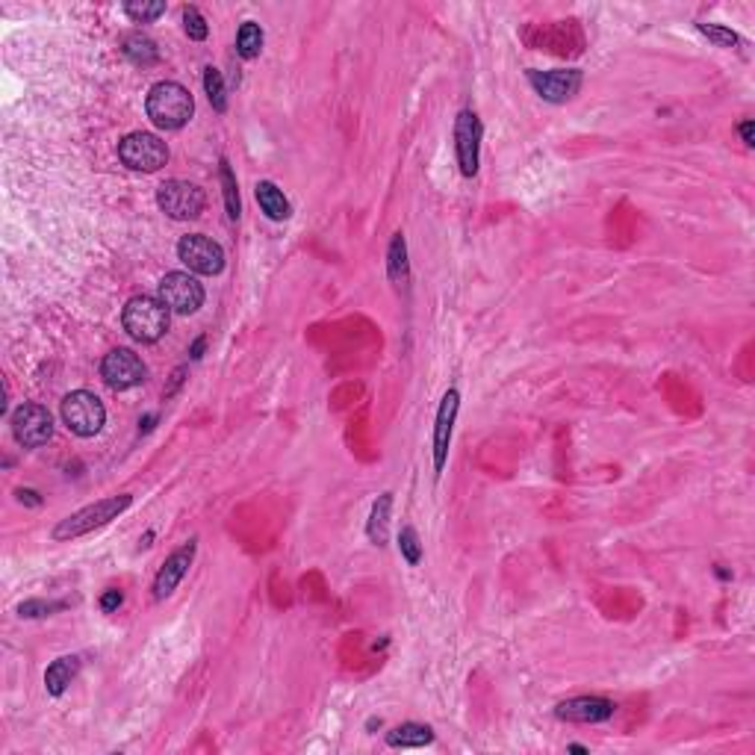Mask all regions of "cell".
<instances>
[{
  "mask_svg": "<svg viewBox=\"0 0 755 755\" xmlns=\"http://www.w3.org/2000/svg\"><path fill=\"white\" fill-rule=\"evenodd\" d=\"M145 112L160 130H180L195 116V100L186 86L175 80H160L148 89L145 98Z\"/></svg>",
  "mask_w": 755,
  "mask_h": 755,
  "instance_id": "1",
  "label": "cell"
},
{
  "mask_svg": "<svg viewBox=\"0 0 755 755\" xmlns=\"http://www.w3.org/2000/svg\"><path fill=\"white\" fill-rule=\"evenodd\" d=\"M130 505H133L130 493H118V495H107V499H98V502L86 505V508L74 511L71 516H65V520L56 523L51 537L60 540V543H65V540H77V537H83L89 532H95V528H104L107 523L118 520Z\"/></svg>",
  "mask_w": 755,
  "mask_h": 755,
  "instance_id": "2",
  "label": "cell"
},
{
  "mask_svg": "<svg viewBox=\"0 0 755 755\" xmlns=\"http://www.w3.org/2000/svg\"><path fill=\"white\" fill-rule=\"evenodd\" d=\"M121 325L137 343L151 345L165 336L172 325V310L154 296H133L121 310Z\"/></svg>",
  "mask_w": 755,
  "mask_h": 755,
  "instance_id": "3",
  "label": "cell"
},
{
  "mask_svg": "<svg viewBox=\"0 0 755 755\" xmlns=\"http://www.w3.org/2000/svg\"><path fill=\"white\" fill-rule=\"evenodd\" d=\"M118 160L130 168V172H142V175H154L168 163V145L154 137V133H127L118 142Z\"/></svg>",
  "mask_w": 755,
  "mask_h": 755,
  "instance_id": "4",
  "label": "cell"
},
{
  "mask_svg": "<svg viewBox=\"0 0 755 755\" xmlns=\"http://www.w3.org/2000/svg\"><path fill=\"white\" fill-rule=\"evenodd\" d=\"M156 204L165 212L168 219L175 222H189V219H198L201 212L207 207V195L204 189L198 184H189V180H165L156 189Z\"/></svg>",
  "mask_w": 755,
  "mask_h": 755,
  "instance_id": "5",
  "label": "cell"
},
{
  "mask_svg": "<svg viewBox=\"0 0 755 755\" xmlns=\"http://www.w3.org/2000/svg\"><path fill=\"white\" fill-rule=\"evenodd\" d=\"M62 422L77 437H95L107 422V408L95 392L74 390L62 399Z\"/></svg>",
  "mask_w": 755,
  "mask_h": 755,
  "instance_id": "6",
  "label": "cell"
},
{
  "mask_svg": "<svg viewBox=\"0 0 755 755\" xmlns=\"http://www.w3.org/2000/svg\"><path fill=\"white\" fill-rule=\"evenodd\" d=\"M177 257L193 275H219L224 269V248L204 233H186L177 242Z\"/></svg>",
  "mask_w": 755,
  "mask_h": 755,
  "instance_id": "7",
  "label": "cell"
},
{
  "mask_svg": "<svg viewBox=\"0 0 755 755\" xmlns=\"http://www.w3.org/2000/svg\"><path fill=\"white\" fill-rule=\"evenodd\" d=\"M156 298H160L172 313L189 316V313H198L201 304H204V287H201V280L189 272H168L160 280Z\"/></svg>",
  "mask_w": 755,
  "mask_h": 755,
  "instance_id": "8",
  "label": "cell"
},
{
  "mask_svg": "<svg viewBox=\"0 0 755 755\" xmlns=\"http://www.w3.org/2000/svg\"><path fill=\"white\" fill-rule=\"evenodd\" d=\"M100 378L107 381L112 390H130L139 387L148 378V366L142 363V357L130 348H112V352L100 360Z\"/></svg>",
  "mask_w": 755,
  "mask_h": 755,
  "instance_id": "9",
  "label": "cell"
},
{
  "mask_svg": "<svg viewBox=\"0 0 755 755\" xmlns=\"http://www.w3.org/2000/svg\"><path fill=\"white\" fill-rule=\"evenodd\" d=\"M13 437L18 446L24 448H39L53 437V416L48 408H42L36 401H24L13 413Z\"/></svg>",
  "mask_w": 755,
  "mask_h": 755,
  "instance_id": "10",
  "label": "cell"
},
{
  "mask_svg": "<svg viewBox=\"0 0 755 755\" xmlns=\"http://www.w3.org/2000/svg\"><path fill=\"white\" fill-rule=\"evenodd\" d=\"M481 118L472 109H460L455 121V154H458V168L464 177L478 175V160H481Z\"/></svg>",
  "mask_w": 755,
  "mask_h": 755,
  "instance_id": "11",
  "label": "cell"
},
{
  "mask_svg": "<svg viewBox=\"0 0 755 755\" xmlns=\"http://www.w3.org/2000/svg\"><path fill=\"white\" fill-rule=\"evenodd\" d=\"M528 83L534 92L549 100V104H567L570 98L579 95L584 83V74L579 69H555V71H528Z\"/></svg>",
  "mask_w": 755,
  "mask_h": 755,
  "instance_id": "12",
  "label": "cell"
},
{
  "mask_svg": "<svg viewBox=\"0 0 755 755\" xmlns=\"http://www.w3.org/2000/svg\"><path fill=\"white\" fill-rule=\"evenodd\" d=\"M195 552H198V543L195 540H189V543L175 549L172 555L163 561V567L156 570V579H154V599L156 602L168 599V596L177 590V584L186 579V572L195 561Z\"/></svg>",
  "mask_w": 755,
  "mask_h": 755,
  "instance_id": "13",
  "label": "cell"
},
{
  "mask_svg": "<svg viewBox=\"0 0 755 755\" xmlns=\"http://www.w3.org/2000/svg\"><path fill=\"white\" fill-rule=\"evenodd\" d=\"M458 411H460V392L452 387V390H446L443 399H439V411L434 420V472L437 476L446 467L448 446H452V431L458 422Z\"/></svg>",
  "mask_w": 755,
  "mask_h": 755,
  "instance_id": "14",
  "label": "cell"
},
{
  "mask_svg": "<svg viewBox=\"0 0 755 755\" xmlns=\"http://www.w3.org/2000/svg\"><path fill=\"white\" fill-rule=\"evenodd\" d=\"M617 712V705L605 696H572L555 705V717L567 723H605Z\"/></svg>",
  "mask_w": 755,
  "mask_h": 755,
  "instance_id": "15",
  "label": "cell"
},
{
  "mask_svg": "<svg viewBox=\"0 0 755 755\" xmlns=\"http://www.w3.org/2000/svg\"><path fill=\"white\" fill-rule=\"evenodd\" d=\"M77 673H80V658L77 656H62L56 658L48 670H44V687H48L51 696H62L69 691V684L77 679Z\"/></svg>",
  "mask_w": 755,
  "mask_h": 755,
  "instance_id": "16",
  "label": "cell"
},
{
  "mask_svg": "<svg viewBox=\"0 0 755 755\" xmlns=\"http://www.w3.org/2000/svg\"><path fill=\"white\" fill-rule=\"evenodd\" d=\"M254 195H257V204H260V210L272 222H287L292 216V204L287 201V195L272 184V180H260V184L254 186Z\"/></svg>",
  "mask_w": 755,
  "mask_h": 755,
  "instance_id": "17",
  "label": "cell"
},
{
  "mask_svg": "<svg viewBox=\"0 0 755 755\" xmlns=\"http://www.w3.org/2000/svg\"><path fill=\"white\" fill-rule=\"evenodd\" d=\"M121 53L127 56L133 65H142V69L160 62V48H156V42L151 36H145V33H130V36H124Z\"/></svg>",
  "mask_w": 755,
  "mask_h": 755,
  "instance_id": "18",
  "label": "cell"
},
{
  "mask_svg": "<svg viewBox=\"0 0 755 755\" xmlns=\"http://www.w3.org/2000/svg\"><path fill=\"white\" fill-rule=\"evenodd\" d=\"M387 743L392 750L428 747V743H434V729L425 726V723H401L392 731H387Z\"/></svg>",
  "mask_w": 755,
  "mask_h": 755,
  "instance_id": "19",
  "label": "cell"
},
{
  "mask_svg": "<svg viewBox=\"0 0 755 755\" xmlns=\"http://www.w3.org/2000/svg\"><path fill=\"white\" fill-rule=\"evenodd\" d=\"M390 514H392V493H381L378 502L372 505L369 523H366V534L375 546H384L390 537Z\"/></svg>",
  "mask_w": 755,
  "mask_h": 755,
  "instance_id": "20",
  "label": "cell"
},
{
  "mask_svg": "<svg viewBox=\"0 0 755 755\" xmlns=\"http://www.w3.org/2000/svg\"><path fill=\"white\" fill-rule=\"evenodd\" d=\"M387 272L392 284H408V242H404V233H392L390 248H387Z\"/></svg>",
  "mask_w": 755,
  "mask_h": 755,
  "instance_id": "21",
  "label": "cell"
},
{
  "mask_svg": "<svg viewBox=\"0 0 755 755\" xmlns=\"http://www.w3.org/2000/svg\"><path fill=\"white\" fill-rule=\"evenodd\" d=\"M263 27L257 24V21H245V24L240 27V33H236V53L242 56V60H257L263 51Z\"/></svg>",
  "mask_w": 755,
  "mask_h": 755,
  "instance_id": "22",
  "label": "cell"
},
{
  "mask_svg": "<svg viewBox=\"0 0 755 755\" xmlns=\"http://www.w3.org/2000/svg\"><path fill=\"white\" fill-rule=\"evenodd\" d=\"M219 177H222V189H224V207H228V219L236 222L240 219V212H242V204H240V186H236V175H233V168L231 163L219 160Z\"/></svg>",
  "mask_w": 755,
  "mask_h": 755,
  "instance_id": "23",
  "label": "cell"
},
{
  "mask_svg": "<svg viewBox=\"0 0 755 755\" xmlns=\"http://www.w3.org/2000/svg\"><path fill=\"white\" fill-rule=\"evenodd\" d=\"M204 92H207L210 104H212V109H216V112L228 109V92H224L222 71L212 69V65H207V69H204Z\"/></svg>",
  "mask_w": 755,
  "mask_h": 755,
  "instance_id": "24",
  "label": "cell"
},
{
  "mask_svg": "<svg viewBox=\"0 0 755 755\" xmlns=\"http://www.w3.org/2000/svg\"><path fill=\"white\" fill-rule=\"evenodd\" d=\"M696 30H700L708 42H714L717 48L738 51L741 44H743V39L738 36V33H731V30H729V27H723V24H696Z\"/></svg>",
  "mask_w": 755,
  "mask_h": 755,
  "instance_id": "25",
  "label": "cell"
},
{
  "mask_svg": "<svg viewBox=\"0 0 755 755\" xmlns=\"http://www.w3.org/2000/svg\"><path fill=\"white\" fill-rule=\"evenodd\" d=\"M399 552L411 567H416V563L422 561V543H420V534H416L413 525H404L399 532Z\"/></svg>",
  "mask_w": 755,
  "mask_h": 755,
  "instance_id": "26",
  "label": "cell"
},
{
  "mask_svg": "<svg viewBox=\"0 0 755 755\" xmlns=\"http://www.w3.org/2000/svg\"><path fill=\"white\" fill-rule=\"evenodd\" d=\"M184 30L193 42H204L210 36V24L198 6H184Z\"/></svg>",
  "mask_w": 755,
  "mask_h": 755,
  "instance_id": "27",
  "label": "cell"
},
{
  "mask_svg": "<svg viewBox=\"0 0 755 755\" xmlns=\"http://www.w3.org/2000/svg\"><path fill=\"white\" fill-rule=\"evenodd\" d=\"M124 15L137 24H151V21L165 15V4H160V0H154V4H124Z\"/></svg>",
  "mask_w": 755,
  "mask_h": 755,
  "instance_id": "28",
  "label": "cell"
},
{
  "mask_svg": "<svg viewBox=\"0 0 755 755\" xmlns=\"http://www.w3.org/2000/svg\"><path fill=\"white\" fill-rule=\"evenodd\" d=\"M65 602H44V599H27L18 605V617L33 619V617H51L53 611H62Z\"/></svg>",
  "mask_w": 755,
  "mask_h": 755,
  "instance_id": "29",
  "label": "cell"
},
{
  "mask_svg": "<svg viewBox=\"0 0 755 755\" xmlns=\"http://www.w3.org/2000/svg\"><path fill=\"white\" fill-rule=\"evenodd\" d=\"M121 602H124V593L121 590H107L104 596H100V611H107V614L118 611Z\"/></svg>",
  "mask_w": 755,
  "mask_h": 755,
  "instance_id": "30",
  "label": "cell"
},
{
  "mask_svg": "<svg viewBox=\"0 0 755 755\" xmlns=\"http://www.w3.org/2000/svg\"><path fill=\"white\" fill-rule=\"evenodd\" d=\"M738 133H741L743 145H747V148H752V145H755V130H752V121H750V118L738 124Z\"/></svg>",
  "mask_w": 755,
  "mask_h": 755,
  "instance_id": "31",
  "label": "cell"
},
{
  "mask_svg": "<svg viewBox=\"0 0 755 755\" xmlns=\"http://www.w3.org/2000/svg\"><path fill=\"white\" fill-rule=\"evenodd\" d=\"M184 375H186V366H177V369H175V375H172V387H168V390L163 392L165 399H172L175 392L180 390V384H184Z\"/></svg>",
  "mask_w": 755,
  "mask_h": 755,
  "instance_id": "32",
  "label": "cell"
},
{
  "mask_svg": "<svg viewBox=\"0 0 755 755\" xmlns=\"http://www.w3.org/2000/svg\"><path fill=\"white\" fill-rule=\"evenodd\" d=\"M15 495H18V502H27V505H33V508H39V505H42L36 490H18Z\"/></svg>",
  "mask_w": 755,
  "mask_h": 755,
  "instance_id": "33",
  "label": "cell"
},
{
  "mask_svg": "<svg viewBox=\"0 0 755 755\" xmlns=\"http://www.w3.org/2000/svg\"><path fill=\"white\" fill-rule=\"evenodd\" d=\"M204 345H207V336H198V340L189 345V357L193 360H201V354H204Z\"/></svg>",
  "mask_w": 755,
  "mask_h": 755,
  "instance_id": "34",
  "label": "cell"
},
{
  "mask_svg": "<svg viewBox=\"0 0 755 755\" xmlns=\"http://www.w3.org/2000/svg\"><path fill=\"white\" fill-rule=\"evenodd\" d=\"M567 750H570V752H581V755H584V752H588V747H581V743H570V747H567Z\"/></svg>",
  "mask_w": 755,
  "mask_h": 755,
  "instance_id": "35",
  "label": "cell"
}]
</instances>
